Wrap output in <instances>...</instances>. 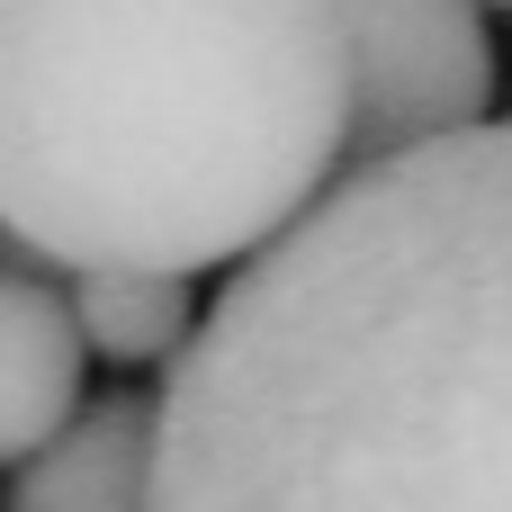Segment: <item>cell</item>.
Listing matches in <instances>:
<instances>
[{
    "mask_svg": "<svg viewBox=\"0 0 512 512\" xmlns=\"http://www.w3.org/2000/svg\"><path fill=\"white\" fill-rule=\"evenodd\" d=\"M81 369H90V342H81L72 297L27 270H0V468L45 459L90 414Z\"/></svg>",
    "mask_w": 512,
    "mask_h": 512,
    "instance_id": "4",
    "label": "cell"
},
{
    "mask_svg": "<svg viewBox=\"0 0 512 512\" xmlns=\"http://www.w3.org/2000/svg\"><path fill=\"white\" fill-rule=\"evenodd\" d=\"M351 171L333 0H0V234L72 279H198Z\"/></svg>",
    "mask_w": 512,
    "mask_h": 512,
    "instance_id": "2",
    "label": "cell"
},
{
    "mask_svg": "<svg viewBox=\"0 0 512 512\" xmlns=\"http://www.w3.org/2000/svg\"><path fill=\"white\" fill-rule=\"evenodd\" d=\"M72 315H81V342L90 360L108 369H180L189 342H198V297L189 279H135V270H99V279H72Z\"/></svg>",
    "mask_w": 512,
    "mask_h": 512,
    "instance_id": "6",
    "label": "cell"
},
{
    "mask_svg": "<svg viewBox=\"0 0 512 512\" xmlns=\"http://www.w3.org/2000/svg\"><path fill=\"white\" fill-rule=\"evenodd\" d=\"M153 432L162 396H90V414L9 477V512H153Z\"/></svg>",
    "mask_w": 512,
    "mask_h": 512,
    "instance_id": "5",
    "label": "cell"
},
{
    "mask_svg": "<svg viewBox=\"0 0 512 512\" xmlns=\"http://www.w3.org/2000/svg\"><path fill=\"white\" fill-rule=\"evenodd\" d=\"M153 512H512V117L234 270L162 378Z\"/></svg>",
    "mask_w": 512,
    "mask_h": 512,
    "instance_id": "1",
    "label": "cell"
},
{
    "mask_svg": "<svg viewBox=\"0 0 512 512\" xmlns=\"http://www.w3.org/2000/svg\"><path fill=\"white\" fill-rule=\"evenodd\" d=\"M351 171L495 126V36L468 0H351ZM342 171V180H351Z\"/></svg>",
    "mask_w": 512,
    "mask_h": 512,
    "instance_id": "3",
    "label": "cell"
}]
</instances>
